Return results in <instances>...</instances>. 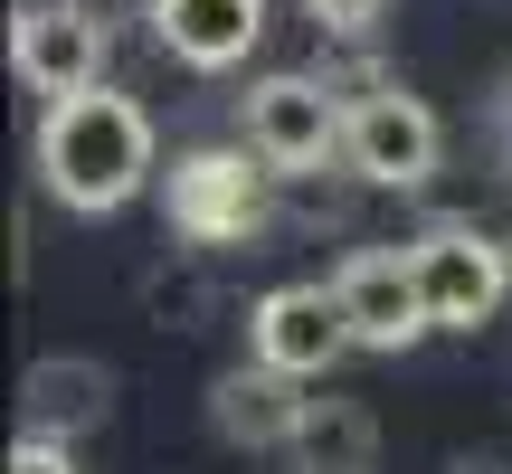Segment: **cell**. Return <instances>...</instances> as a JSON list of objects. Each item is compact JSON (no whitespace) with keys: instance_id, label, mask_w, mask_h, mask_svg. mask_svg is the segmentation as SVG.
Returning a JSON list of instances; mask_svg holds the SVG:
<instances>
[{"instance_id":"4","label":"cell","mask_w":512,"mask_h":474,"mask_svg":"<svg viewBox=\"0 0 512 474\" xmlns=\"http://www.w3.org/2000/svg\"><path fill=\"white\" fill-rule=\"evenodd\" d=\"M408 256H418V294H427V323H437V332H475V323H494V313H503L512 266H503L494 237L437 228V237H418Z\"/></svg>"},{"instance_id":"10","label":"cell","mask_w":512,"mask_h":474,"mask_svg":"<svg viewBox=\"0 0 512 474\" xmlns=\"http://www.w3.org/2000/svg\"><path fill=\"white\" fill-rule=\"evenodd\" d=\"M238 437H294L304 427V408L285 399V370H266L256 361V380H228V408H219Z\"/></svg>"},{"instance_id":"9","label":"cell","mask_w":512,"mask_h":474,"mask_svg":"<svg viewBox=\"0 0 512 474\" xmlns=\"http://www.w3.org/2000/svg\"><path fill=\"white\" fill-rule=\"evenodd\" d=\"M152 38H162L181 67L219 76L266 38V0H152Z\"/></svg>"},{"instance_id":"3","label":"cell","mask_w":512,"mask_h":474,"mask_svg":"<svg viewBox=\"0 0 512 474\" xmlns=\"http://www.w3.org/2000/svg\"><path fill=\"white\" fill-rule=\"evenodd\" d=\"M437 152H446L437 114H427L418 95H399V86L361 95L351 124H342V162H351V181H370V190H418L427 171H437Z\"/></svg>"},{"instance_id":"5","label":"cell","mask_w":512,"mask_h":474,"mask_svg":"<svg viewBox=\"0 0 512 474\" xmlns=\"http://www.w3.org/2000/svg\"><path fill=\"white\" fill-rule=\"evenodd\" d=\"M332 294H342L351 342H361V351H408L418 332H437V323H427L418 256H408V247H361L342 275H332Z\"/></svg>"},{"instance_id":"8","label":"cell","mask_w":512,"mask_h":474,"mask_svg":"<svg viewBox=\"0 0 512 474\" xmlns=\"http://www.w3.org/2000/svg\"><path fill=\"white\" fill-rule=\"evenodd\" d=\"M256 219H266V171H247V152H190V162L171 171V228L181 237L228 247V237H247Z\"/></svg>"},{"instance_id":"12","label":"cell","mask_w":512,"mask_h":474,"mask_svg":"<svg viewBox=\"0 0 512 474\" xmlns=\"http://www.w3.org/2000/svg\"><path fill=\"white\" fill-rule=\"evenodd\" d=\"M313 19H323V29H370V19L389 10V0H304Z\"/></svg>"},{"instance_id":"2","label":"cell","mask_w":512,"mask_h":474,"mask_svg":"<svg viewBox=\"0 0 512 474\" xmlns=\"http://www.w3.org/2000/svg\"><path fill=\"white\" fill-rule=\"evenodd\" d=\"M342 124H351V105L332 86H313V76H266V86H247V152L266 171L342 162Z\"/></svg>"},{"instance_id":"1","label":"cell","mask_w":512,"mask_h":474,"mask_svg":"<svg viewBox=\"0 0 512 474\" xmlns=\"http://www.w3.org/2000/svg\"><path fill=\"white\" fill-rule=\"evenodd\" d=\"M152 171V114L114 86H76L48 95V124H38V181L67 209H124Z\"/></svg>"},{"instance_id":"6","label":"cell","mask_w":512,"mask_h":474,"mask_svg":"<svg viewBox=\"0 0 512 474\" xmlns=\"http://www.w3.org/2000/svg\"><path fill=\"white\" fill-rule=\"evenodd\" d=\"M247 342L266 370H285V380H313V370H332L351 351V313L332 285H275L266 304L247 313Z\"/></svg>"},{"instance_id":"11","label":"cell","mask_w":512,"mask_h":474,"mask_svg":"<svg viewBox=\"0 0 512 474\" xmlns=\"http://www.w3.org/2000/svg\"><path fill=\"white\" fill-rule=\"evenodd\" d=\"M10 474H76V465H67V446H48V437H19V446H10Z\"/></svg>"},{"instance_id":"7","label":"cell","mask_w":512,"mask_h":474,"mask_svg":"<svg viewBox=\"0 0 512 474\" xmlns=\"http://www.w3.org/2000/svg\"><path fill=\"white\" fill-rule=\"evenodd\" d=\"M10 67H19V86H38V95L105 86V29H95L76 0H29V10L10 19Z\"/></svg>"}]
</instances>
